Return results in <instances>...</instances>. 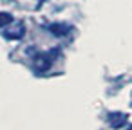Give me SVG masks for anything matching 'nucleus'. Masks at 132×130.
<instances>
[{"mask_svg": "<svg viewBox=\"0 0 132 130\" xmlns=\"http://www.w3.org/2000/svg\"><path fill=\"white\" fill-rule=\"evenodd\" d=\"M56 51H51V53H42V54H38L35 60H33V69H35V72H38V74H42V72H45V71H49V67L53 65V54H54Z\"/></svg>", "mask_w": 132, "mask_h": 130, "instance_id": "nucleus-1", "label": "nucleus"}, {"mask_svg": "<svg viewBox=\"0 0 132 130\" xmlns=\"http://www.w3.org/2000/svg\"><path fill=\"white\" fill-rule=\"evenodd\" d=\"M24 34H26V25L22 22H11L4 31V38L7 40H20Z\"/></svg>", "mask_w": 132, "mask_h": 130, "instance_id": "nucleus-2", "label": "nucleus"}, {"mask_svg": "<svg viewBox=\"0 0 132 130\" xmlns=\"http://www.w3.org/2000/svg\"><path fill=\"white\" fill-rule=\"evenodd\" d=\"M127 114H123V112H110L109 116H107V123L112 126V128H121V126H125L127 125Z\"/></svg>", "mask_w": 132, "mask_h": 130, "instance_id": "nucleus-3", "label": "nucleus"}, {"mask_svg": "<svg viewBox=\"0 0 132 130\" xmlns=\"http://www.w3.org/2000/svg\"><path fill=\"white\" fill-rule=\"evenodd\" d=\"M49 31L54 36H65V34H69L72 31V27L67 25V24H53V25H49Z\"/></svg>", "mask_w": 132, "mask_h": 130, "instance_id": "nucleus-4", "label": "nucleus"}, {"mask_svg": "<svg viewBox=\"0 0 132 130\" xmlns=\"http://www.w3.org/2000/svg\"><path fill=\"white\" fill-rule=\"evenodd\" d=\"M13 22V16L6 11H0V27H7L9 24Z\"/></svg>", "mask_w": 132, "mask_h": 130, "instance_id": "nucleus-5", "label": "nucleus"}, {"mask_svg": "<svg viewBox=\"0 0 132 130\" xmlns=\"http://www.w3.org/2000/svg\"><path fill=\"white\" fill-rule=\"evenodd\" d=\"M127 130H132V125H130V126H127Z\"/></svg>", "mask_w": 132, "mask_h": 130, "instance_id": "nucleus-6", "label": "nucleus"}]
</instances>
